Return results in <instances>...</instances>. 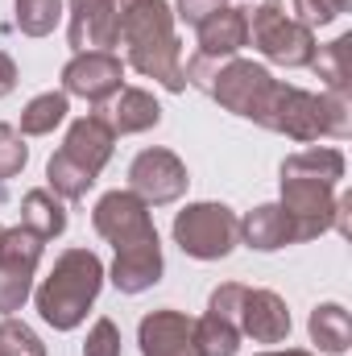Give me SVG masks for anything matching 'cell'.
I'll return each instance as SVG.
<instances>
[{"instance_id": "obj_1", "label": "cell", "mask_w": 352, "mask_h": 356, "mask_svg": "<svg viewBox=\"0 0 352 356\" xmlns=\"http://www.w3.org/2000/svg\"><path fill=\"white\" fill-rule=\"evenodd\" d=\"M344 175V158L336 149H303L282 162V211L294 220L298 236L311 241L332 228V186Z\"/></svg>"}, {"instance_id": "obj_2", "label": "cell", "mask_w": 352, "mask_h": 356, "mask_svg": "<svg viewBox=\"0 0 352 356\" xmlns=\"http://www.w3.org/2000/svg\"><path fill=\"white\" fill-rule=\"evenodd\" d=\"M116 46H129V63L158 79L162 88L182 91L186 88V75H182V63H178V38H175V17L166 8V0H133L125 25H120V42Z\"/></svg>"}, {"instance_id": "obj_3", "label": "cell", "mask_w": 352, "mask_h": 356, "mask_svg": "<svg viewBox=\"0 0 352 356\" xmlns=\"http://www.w3.org/2000/svg\"><path fill=\"white\" fill-rule=\"evenodd\" d=\"M99 286H104L99 257L88 253V249H67L54 261V273L38 286V311L54 332H71V327L83 323Z\"/></svg>"}, {"instance_id": "obj_4", "label": "cell", "mask_w": 352, "mask_h": 356, "mask_svg": "<svg viewBox=\"0 0 352 356\" xmlns=\"http://www.w3.org/2000/svg\"><path fill=\"white\" fill-rule=\"evenodd\" d=\"M262 124L294 137V141H319V137H349L352 116L349 99H340V95H311L303 88L278 83Z\"/></svg>"}, {"instance_id": "obj_5", "label": "cell", "mask_w": 352, "mask_h": 356, "mask_svg": "<svg viewBox=\"0 0 352 356\" xmlns=\"http://www.w3.org/2000/svg\"><path fill=\"white\" fill-rule=\"evenodd\" d=\"M112 141H116V133L108 129V120H104L99 112L75 120L71 133H67V141H63V149H58V154L50 158V166H46L50 186H54L63 199H83L88 186L95 182V175L104 170V162L112 158Z\"/></svg>"}, {"instance_id": "obj_6", "label": "cell", "mask_w": 352, "mask_h": 356, "mask_svg": "<svg viewBox=\"0 0 352 356\" xmlns=\"http://www.w3.org/2000/svg\"><path fill=\"white\" fill-rule=\"evenodd\" d=\"M249 38H253V46L262 50L265 58L278 63V67H311V58H315L311 29L286 17L282 0H265L262 8L249 17Z\"/></svg>"}, {"instance_id": "obj_7", "label": "cell", "mask_w": 352, "mask_h": 356, "mask_svg": "<svg viewBox=\"0 0 352 356\" xmlns=\"http://www.w3.org/2000/svg\"><path fill=\"white\" fill-rule=\"evenodd\" d=\"M241 236V224L237 216L224 207V203H195L186 211H178L175 220V241L182 253L199 257V261H220L232 253Z\"/></svg>"}, {"instance_id": "obj_8", "label": "cell", "mask_w": 352, "mask_h": 356, "mask_svg": "<svg viewBox=\"0 0 352 356\" xmlns=\"http://www.w3.org/2000/svg\"><path fill=\"white\" fill-rule=\"evenodd\" d=\"M95 232L108 236L116 245V253H133L145 245H158L154 220H150V203H141L133 191H108L95 203Z\"/></svg>"}, {"instance_id": "obj_9", "label": "cell", "mask_w": 352, "mask_h": 356, "mask_svg": "<svg viewBox=\"0 0 352 356\" xmlns=\"http://www.w3.org/2000/svg\"><path fill=\"white\" fill-rule=\"evenodd\" d=\"M38 261H42V236L38 232H29L25 224L0 232V311L4 315L29 298Z\"/></svg>"}, {"instance_id": "obj_10", "label": "cell", "mask_w": 352, "mask_h": 356, "mask_svg": "<svg viewBox=\"0 0 352 356\" xmlns=\"http://www.w3.org/2000/svg\"><path fill=\"white\" fill-rule=\"evenodd\" d=\"M133 0H71V46L83 50H108L120 42V25L129 17Z\"/></svg>"}, {"instance_id": "obj_11", "label": "cell", "mask_w": 352, "mask_h": 356, "mask_svg": "<svg viewBox=\"0 0 352 356\" xmlns=\"http://www.w3.org/2000/svg\"><path fill=\"white\" fill-rule=\"evenodd\" d=\"M232 323L241 336H253L257 344H278L290 336V311L273 290H237V307H232Z\"/></svg>"}, {"instance_id": "obj_12", "label": "cell", "mask_w": 352, "mask_h": 356, "mask_svg": "<svg viewBox=\"0 0 352 356\" xmlns=\"http://www.w3.org/2000/svg\"><path fill=\"white\" fill-rule=\"evenodd\" d=\"M129 182H133V195L141 203H175L186 191V166L170 149H145L133 158Z\"/></svg>"}, {"instance_id": "obj_13", "label": "cell", "mask_w": 352, "mask_h": 356, "mask_svg": "<svg viewBox=\"0 0 352 356\" xmlns=\"http://www.w3.org/2000/svg\"><path fill=\"white\" fill-rule=\"evenodd\" d=\"M120 79H125V67H120V58L108 54V50H83V54L71 58L67 71H63L67 91H71V95H83L91 104H104L108 95H116V91H120Z\"/></svg>"}, {"instance_id": "obj_14", "label": "cell", "mask_w": 352, "mask_h": 356, "mask_svg": "<svg viewBox=\"0 0 352 356\" xmlns=\"http://www.w3.org/2000/svg\"><path fill=\"white\" fill-rule=\"evenodd\" d=\"M141 356H203L195 344V319L178 311H154L141 319Z\"/></svg>"}, {"instance_id": "obj_15", "label": "cell", "mask_w": 352, "mask_h": 356, "mask_svg": "<svg viewBox=\"0 0 352 356\" xmlns=\"http://www.w3.org/2000/svg\"><path fill=\"white\" fill-rule=\"evenodd\" d=\"M245 42H249V13L245 8H228L224 4L220 13H211L199 25V58H207V63L232 58Z\"/></svg>"}, {"instance_id": "obj_16", "label": "cell", "mask_w": 352, "mask_h": 356, "mask_svg": "<svg viewBox=\"0 0 352 356\" xmlns=\"http://www.w3.org/2000/svg\"><path fill=\"white\" fill-rule=\"evenodd\" d=\"M241 232H245L249 249H262V253H273V249H282V245H298V241H303L298 228H294V220L282 211V203L257 207V211L241 224Z\"/></svg>"}, {"instance_id": "obj_17", "label": "cell", "mask_w": 352, "mask_h": 356, "mask_svg": "<svg viewBox=\"0 0 352 356\" xmlns=\"http://www.w3.org/2000/svg\"><path fill=\"white\" fill-rule=\"evenodd\" d=\"M104 116V112H99ZM108 129L112 133H145L162 120V108L150 91H137V88H120L116 91V104L108 108Z\"/></svg>"}, {"instance_id": "obj_18", "label": "cell", "mask_w": 352, "mask_h": 356, "mask_svg": "<svg viewBox=\"0 0 352 356\" xmlns=\"http://www.w3.org/2000/svg\"><path fill=\"white\" fill-rule=\"evenodd\" d=\"M311 67H315L319 79L328 83V95L349 99V91H352V33H340L332 46H323V50L311 58Z\"/></svg>"}, {"instance_id": "obj_19", "label": "cell", "mask_w": 352, "mask_h": 356, "mask_svg": "<svg viewBox=\"0 0 352 356\" xmlns=\"http://www.w3.org/2000/svg\"><path fill=\"white\" fill-rule=\"evenodd\" d=\"M21 224L29 232H38L42 241H50V236H58L67 228V211H63V203L50 191H29L21 199Z\"/></svg>"}, {"instance_id": "obj_20", "label": "cell", "mask_w": 352, "mask_h": 356, "mask_svg": "<svg viewBox=\"0 0 352 356\" xmlns=\"http://www.w3.org/2000/svg\"><path fill=\"white\" fill-rule=\"evenodd\" d=\"M311 340L323 353H344L352 344V319L340 302H323L311 311Z\"/></svg>"}, {"instance_id": "obj_21", "label": "cell", "mask_w": 352, "mask_h": 356, "mask_svg": "<svg viewBox=\"0 0 352 356\" xmlns=\"http://www.w3.org/2000/svg\"><path fill=\"white\" fill-rule=\"evenodd\" d=\"M195 344H199L203 356H237V348H241V332H237L232 319L207 311V315L195 323Z\"/></svg>"}, {"instance_id": "obj_22", "label": "cell", "mask_w": 352, "mask_h": 356, "mask_svg": "<svg viewBox=\"0 0 352 356\" xmlns=\"http://www.w3.org/2000/svg\"><path fill=\"white\" fill-rule=\"evenodd\" d=\"M63 116H67V91H46V95L29 99V108L21 112V133H29V137L54 133V124H63Z\"/></svg>"}, {"instance_id": "obj_23", "label": "cell", "mask_w": 352, "mask_h": 356, "mask_svg": "<svg viewBox=\"0 0 352 356\" xmlns=\"http://www.w3.org/2000/svg\"><path fill=\"white\" fill-rule=\"evenodd\" d=\"M58 17H63V0H17V25L29 38L50 33L58 25Z\"/></svg>"}, {"instance_id": "obj_24", "label": "cell", "mask_w": 352, "mask_h": 356, "mask_svg": "<svg viewBox=\"0 0 352 356\" xmlns=\"http://www.w3.org/2000/svg\"><path fill=\"white\" fill-rule=\"evenodd\" d=\"M0 356H46V353H42L38 336H33L25 323L4 319V323H0Z\"/></svg>"}, {"instance_id": "obj_25", "label": "cell", "mask_w": 352, "mask_h": 356, "mask_svg": "<svg viewBox=\"0 0 352 356\" xmlns=\"http://www.w3.org/2000/svg\"><path fill=\"white\" fill-rule=\"evenodd\" d=\"M25 158H29V149H25V141H21V133H17L13 124H0V178H13V175H21V166H25Z\"/></svg>"}, {"instance_id": "obj_26", "label": "cell", "mask_w": 352, "mask_h": 356, "mask_svg": "<svg viewBox=\"0 0 352 356\" xmlns=\"http://www.w3.org/2000/svg\"><path fill=\"white\" fill-rule=\"evenodd\" d=\"M294 13H298V25H328V21H336L340 13H349L340 0H294Z\"/></svg>"}, {"instance_id": "obj_27", "label": "cell", "mask_w": 352, "mask_h": 356, "mask_svg": "<svg viewBox=\"0 0 352 356\" xmlns=\"http://www.w3.org/2000/svg\"><path fill=\"white\" fill-rule=\"evenodd\" d=\"M83 356H120V332L112 319H95L88 344H83Z\"/></svg>"}, {"instance_id": "obj_28", "label": "cell", "mask_w": 352, "mask_h": 356, "mask_svg": "<svg viewBox=\"0 0 352 356\" xmlns=\"http://www.w3.org/2000/svg\"><path fill=\"white\" fill-rule=\"evenodd\" d=\"M220 8H224V0H178V17H182L186 25H195V29H199L211 13H220Z\"/></svg>"}, {"instance_id": "obj_29", "label": "cell", "mask_w": 352, "mask_h": 356, "mask_svg": "<svg viewBox=\"0 0 352 356\" xmlns=\"http://www.w3.org/2000/svg\"><path fill=\"white\" fill-rule=\"evenodd\" d=\"M13 88H17V67H13V58L0 50V99H4Z\"/></svg>"}, {"instance_id": "obj_30", "label": "cell", "mask_w": 352, "mask_h": 356, "mask_svg": "<svg viewBox=\"0 0 352 356\" xmlns=\"http://www.w3.org/2000/svg\"><path fill=\"white\" fill-rule=\"evenodd\" d=\"M262 356H311V353H298V348H286V353H262Z\"/></svg>"}, {"instance_id": "obj_31", "label": "cell", "mask_w": 352, "mask_h": 356, "mask_svg": "<svg viewBox=\"0 0 352 356\" xmlns=\"http://www.w3.org/2000/svg\"><path fill=\"white\" fill-rule=\"evenodd\" d=\"M0 232H4V228H0Z\"/></svg>"}]
</instances>
